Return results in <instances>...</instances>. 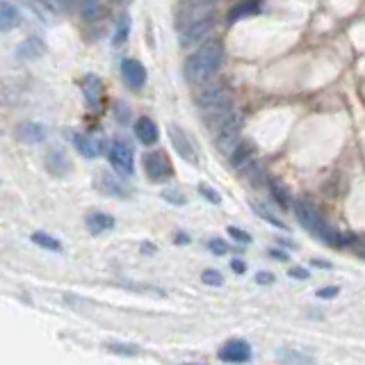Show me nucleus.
I'll use <instances>...</instances> for the list:
<instances>
[{"label":"nucleus","instance_id":"f257e3e1","mask_svg":"<svg viewBox=\"0 0 365 365\" xmlns=\"http://www.w3.org/2000/svg\"><path fill=\"white\" fill-rule=\"evenodd\" d=\"M224 62V48L220 41H205L199 46L182 66V73L190 80V83H205L208 78H212Z\"/></svg>","mask_w":365,"mask_h":365},{"label":"nucleus","instance_id":"f03ea898","mask_svg":"<svg viewBox=\"0 0 365 365\" xmlns=\"http://www.w3.org/2000/svg\"><path fill=\"white\" fill-rule=\"evenodd\" d=\"M294 215H297V220L302 222V226L306 228L308 233H313L315 237H319L329 247H347L351 240H354V235L334 231V228H331L324 222V217L319 215V210L308 199L294 201Z\"/></svg>","mask_w":365,"mask_h":365},{"label":"nucleus","instance_id":"7ed1b4c3","mask_svg":"<svg viewBox=\"0 0 365 365\" xmlns=\"http://www.w3.org/2000/svg\"><path fill=\"white\" fill-rule=\"evenodd\" d=\"M108 160L114 167V171L121 176H133L135 174V153L133 146L123 140V137H114L108 146Z\"/></svg>","mask_w":365,"mask_h":365},{"label":"nucleus","instance_id":"20e7f679","mask_svg":"<svg viewBox=\"0 0 365 365\" xmlns=\"http://www.w3.org/2000/svg\"><path fill=\"white\" fill-rule=\"evenodd\" d=\"M233 112H235L233 98L228 94H224L222 98H217L215 103H210V106H203V123L215 133L222 123H226L228 119L233 117Z\"/></svg>","mask_w":365,"mask_h":365},{"label":"nucleus","instance_id":"39448f33","mask_svg":"<svg viewBox=\"0 0 365 365\" xmlns=\"http://www.w3.org/2000/svg\"><path fill=\"white\" fill-rule=\"evenodd\" d=\"M240 128H242V114L233 112V117L228 119L226 123H222L220 128L212 133L215 144H217V148H220L224 155L231 153L233 148H235V144L240 142Z\"/></svg>","mask_w":365,"mask_h":365},{"label":"nucleus","instance_id":"423d86ee","mask_svg":"<svg viewBox=\"0 0 365 365\" xmlns=\"http://www.w3.org/2000/svg\"><path fill=\"white\" fill-rule=\"evenodd\" d=\"M212 26H215V14H212V11H208V14H203L197 21H192L187 28L180 30V43L187 48V46H194V43L203 41L210 34Z\"/></svg>","mask_w":365,"mask_h":365},{"label":"nucleus","instance_id":"0eeeda50","mask_svg":"<svg viewBox=\"0 0 365 365\" xmlns=\"http://www.w3.org/2000/svg\"><path fill=\"white\" fill-rule=\"evenodd\" d=\"M167 133H169L171 144H174V148H176V153H178L182 160H185V163H190V165H199L197 148H194V144H192L190 137L185 135V130H182L180 125L171 123L169 128H167Z\"/></svg>","mask_w":365,"mask_h":365},{"label":"nucleus","instance_id":"6e6552de","mask_svg":"<svg viewBox=\"0 0 365 365\" xmlns=\"http://www.w3.org/2000/svg\"><path fill=\"white\" fill-rule=\"evenodd\" d=\"M144 171L151 180L163 182L171 176V163L163 151H151L144 155Z\"/></svg>","mask_w":365,"mask_h":365},{"label":"nucleus","instance_id":"1a4fd4ad","mask_svg":"<svg viewBox=\"0 0 365 365\" xmlns=\"http://www.w3.org/2000/svg\"><path fill=\"white\" fill-rule=\"evenodd\" d=\"M96 190L108 194V197H117V199H130V187L119 176H112L108 171H101L96 174Z\"/></svg>","mask_w":365,"mask_h":365},{"label":"nucleus","instance_id":"9d476101","mask_svg":"<svg viewBox=\"0 0 365 365\" xmlns=\"http://www.w3.org/2000/svg\"><path fill=\"white\" fill-rule=\"evenodd\" d=\"M224 363H247L251 359V345L242 338H233L222 345L220 354H217Z\"/></svg>","mask_w":365,"mask_h":365},{"label":"nucleus","instance_id":"9b49d317","mask_svg":"<svg viewBox=\"0 0 365 365\" xmlns=\"http://www.w3.org/2000/svg\"><path fill=\"white\" fill-rule=\"evenodd\" d=\"M121 76L130 89H142L146 85V66L140 60H135V57L121 60Z\"/></svg>","mask_w":365,"mask_h":365},{"label":"nucleus","instance_id":"f8f14e48","mask_svg":"<svg viewBox=\"0 0 365 365\" xmlns=\"http://www.w3.org/2000/svg\"><path fill=\"white\" fill-rule=\"evenodd\" d=\"M83 94H85V101L91 110H101L103 108V96H106V85H103V80L94 73H87L83 78Z\"/></svg>","mask_w":365,"mask_h":365},{"label":"nucleus","instance_id":"ddd939ff","mask_svg":"<svg viewBox=\"0 0 365 365\" xmlns=\"http://www.w3.org/2000/svg\"><path fill=\"white\" fill-rule=\"evenodd\" d=\"M16 140L23 144H41L46 137H48V128L39 121H21L16 125Z\"/></svg>","mask_w":365,"mask_h":365},{"label":"nucleus","instance_id":"4468645a","mask_svg":"<svg viewBox=\"0 0 365 365\" xmlns=\"http://www.w3.org/2000/svg\"><path fill=\"white\" fill-rule=\"evenodd\" d=\"M73 146L78 148L80 155L85 158H98L106 153V140L98 135H73Z\"/></svg>","mask_w":365,"mask_h":365},{"label":"nucleus","instance_id":"2eb2a0df","mask_svg":"<svg viewBox=\"0 0 365 365\" xmlns=\"http://www.w3.org/2000/svg\"><path fill=\"white\" fill-rule=\"evenodd\" d=\"M135 137L144 146H153L158 142V137H160L155 121L151 117H140V119H137L135 121Z\"/></svg>","mask_w":365,"mask_h":365},{"label":"nucleus","instance_id":"dca6fc26","mask_svg":"<svg viewBox=\"0 0 365 365\" xmlns=\"http://www.w3.org/2000/svg\"><path fill=\"white\" fill-rule=\"evenodd\" d=\"M21 11L16 5L7 3V0H0V32H11L21 26Z\"/></svg>","mask_w":365,"mask_h":365},{"label":"nucleus","instance_id":"f3484780","mask_svg":"<svg viewBox=\"0 0 365 365\" xmlns=\"http://www.w3.org/2000/svg\"><path fill=\"white\" fill-rule=\"evenodd\" d=\"M46 55V41L41 37H28L16 48V57L21 60H39Z\"/></svg>","mask_w":365,"mask_h":365},{"label":"nucleus","instance_id":"a211bd4d","mask_svg":"<svg viewBox=\"0 0 365 365\" xmlns=\"http://www.w3.org/2000/svg\"><path fill=\"white\" fill-rule=\"evenodd\" d=\"M85 224H87V231L91 235H101V233L112 231V228H114V217L108 215V212H89Z\"/></svg>","mask_w":365,"mask_h":365},{"label":"nucleus","instance_id":"6ab92c4d","mask_svg":"<svg viewBox=\"0 0 365 365\" xmlns=\"http://www.w3.org/2000/svg\"><path fill=\"white\" fill-rule=\"evenodd\" d=\"M46 165H48V171H53L55 176H64L68 167H71L68 158L64 155V151H60V148H55V151L46 155Z\"/></svg>","mask_w":365,"mask_h":365},{"label":"nucleus","instance_id":"aec40b11","mask_svg":"<svg viewBox=\"0 0 365 365\" xmlns=\"http://www.w3.org/2000/svg\"><path fill=\"white\" fill-rule=\"evenodd\" d=\"M251 210H254V212L260 217V220H265V222H267V224H272V226L283 228V231H285V228H288V224H285L279 215H274V212H272V210L267 208V205L262 203V201H251Z\"/></svg>","mask_w":365,"mask_h":365},{"label":"nucleus","instance_id":"412c9836","mask_svg":"<svg viewBox=\"0 0 365 365\" xmlns=\"http://www.w3.org/2000/svg\"><path fill=\"white\" fill-rule=\"evenodd\" d=\"M258 9H260V0H242V3L228 11V23H235L249 14H256Z\"/></svg>","mask_w":365,"mask_h":365},{"label":"nucleus","instance_id":"4be33fe9","mask_svg":"<svg viewBox=\"0 0 365 365\" xmlns=\"http://www.w3.org/2000/svg\"><path fill=\"white\" fill-rule=\"evenodd\" d=\"M251 155H254V146H251L249 142H237L233 151L228 153V158H231V165L235 169H240L245 163H249Z\"/></svg>","mask_w":365,"mask_h":365},{"label":"nucleus","instance_id":"5701e85b","mask_svg":"<svg viewBox=\"0 0 365 365\" xmlns=\"http://www.w3.org/2000/svg\"><path fill=\"white\" fill-rule=\"evenodd\" d=\"M128 37H130V16L121 14L119 23H117V30H114V37H112V46L114 48H121V46L128 41Z\"/></svg>","mask_w":365,"mask_h":365},{"label":"nucleus","instance_id":"b1692460","mask_svg":"<svg viewBox=\"0 0 365 365\" xmlns=\"http://www.w3.org/2000/svg\"><path fill=\"white\" fill-rule=\"evenodd\" d=\"M242 174L254 182V185L258 187V182H267V176H265V169H262L258 163H254V160H249V163H245L242 167Z\"/></svg>","mask_w":365,"mask_h":365},{"label":"nucleus","instance_id":"393cba45","mask_svg":"<svg viewBox=\"0 0 365 365\" xmlns=\"http://www.w3.org/2000/svg\"><path fill=\"white\" fill-rule=\"evenodd\" d=\"M32 240V245H37L41 249H48V251H62V245H60V240H55L53 235L48 233H43V231H34L30 235Z\"/></svg>","mask_w":365,"mask_h":365},{"label":"nucleus","instance_id":"a878e982","mask_svg":"<svg viewBox=\"0 0 365 365\" xmlns=\"http://www.w3.org/2000/svg\"><path fill=\"white\" fill-rule=\"evenodd\" d=\"M267 185H269V192H272L274 201H277V203L281 205V208H290L292 199H290L288 190H285L283 185H279V182H274V180H267Z\"/></svg>","mask_w":365,"mask_h":365},{"label":"nucleus","instance_id":"bb28decb","mask_svg":"<svg viewBox=\"0 0 365 365\" xmlns=\"http://www.w3.org/2000/svg\"><path fill=\"white\" fill-rule=\"evenodd\" d=\"M226 94L224 89H220V87H205L203 91H199L197 94V103L203 108V106H210V103H215L217 98H222Z\"/></svg>","mask_w":365,"mask_h":365},{"label":"nucleus","instance_id":"cd10ccee","mask_svg":"<svg viewBox=\"0 0 365 365\" xmlns=\"http://www.w3.org/2000/svg\"><path fill=\"white\" fill-rule=\"evenodd\" d=\"M80 7H83V16L87 21H94L101 16V11H103V5H101V0H78Z\"/></svg>","mask_w":365,"mask_h":365},{"label":"nucleus","instance_id":"c85d7f7f","mask_svg":"<svg viewBox=\"0 0 365 365\" xmlns=\"http://www.w3.org/2000/svg\"><path fill=\"white\" fill-rule=\"evenodd\" d=\"M279 361L281 363H313V356H304L299 351H292V349H281L279 351Z\"/></svg>","mask_w":365,"mask_h":365},{"label":"nucleus","instance_id":"c756f323","mask_svg":"<svg viewBox=\"0 0 365 365\" xmlns=\"http://www.w3.org/2000/svg\"><path fill=\"white\" fill-rule=\"evenodd\" d=\"M108 349L114 354H123V356H137V354H140V347L128 345V342H110Z\"/></svg>","mask_w":365,"mask_h":365},{"label":"nucleus","instance_id":"7c9ffc66","mask_svg":"<svg viewBox=\"0 0 365 365\" xmlns=\"http://www.w3.org/2000/svg\"><path fill=\"white\" fill-rule=\"evenodd\" d=\"M114 119H117L119 123H123V125L130 121V106H128V103H123V101L114 103Z\"/></svg>","mask_w":365,"mask_h":365},{"label":"nucleus","instance_id":"2f4dec72","mask_svg":"<svg viewBox=\"0 0 365 365\" xmlns=\"http://www.w3.org/2000/svg\"><path fill=\"white\" fill-rule=\"evenodd\" d=\"M201 281H203L205 285H215V288H220V285H224L222 272H217V269H203V272H201Z\"/></svg>","mask_w":365,"mask_h":365},{"label":"nucleus","instance_id":"473e14b6","mask_svg":"<svg viewBox=\"0 0 365 365\" xmlns=\"http://www.w3.org/2000/svg\"><path fill=\"white\" fill-rule=\"evenodd\" d=\"M163 199L169 201L171 205H185L187 203V197L182 192H178V190H165L163 192Z\"/></svg>","mask_w":365,"mask_h":365},{"label":"nucleus","instance_id":"72a5a7b5","mask_svg":"<svg viewBox=\"0 0 365 365\" xmlns=\"http://www.w3.org/2000/svg\"><path fill=\"white\" fill-rule=\"evenodd\" d=\"M228 235H231L233 240H237V242H242V245H249L251 242V235L247 231H242V228L228 226Z\"/></svg>","mask_w":365,"mask_h":365},{"label":"nucleus","instance_id":"f704fd0d","mask_svg":"<svg viewBox=\"0 0 365 365\" xmlns=\"http://www.w3.org/2000/svg\"><path fill=\"white\" fill-rule=\"evenodd\" d=\"M208 249L212 251V254H217V256H224V254H228V245L224 242V240H220V237L210 240V242H208Z\"/></svg>","mask_w":365,"mask_h":365},{"label":"nucleus","instance_id":"c9c22d12","mask_svg":"<svg viewBox=\"0 0 365 365\" xmlns=\"http://www.w3.org/2000/svg\"><path fill=\"white\" fill-rule=\"evenodd\" d=\"M349 247H351V251L356 254L361 260H365V237H356L354 235V240L349 242Z\"/></svg>","mask_w":365,"mask_h":365},{"label":"nucleus","instance_id":"e433bc0d","mask_svg":"<svg viewBox=\"0 0 365 365\" xmlns=\"http://www.w3.org/2000/svg\"><path fill=\"white\" fill-rule=\"evenodd\" d=\"M199 192H201V194H203V197H205V199H208L210 203H215V205H220V203H222V197H220V192H215V190H210L208 185H201V187H199Z\"/></svg>","mask_w":365,"mask_h":365},{"label":"nucleus","instance_id":"4c0bfd02","mask_svg":"<svg viewBox=\"0 0 365 365\" xmlns=\"http://www.w3.org/2000/svg\"><path fill=\"white\" fill-rule=\"evenodd\" d=\"M340 292V288H336V285H331V288H322L317 290V297H322V299H334V297Z\"/></svg>","mask_w":365,"mask_h":365},{"label":"nucleus","instance_id":"58836bf2","mask_svg":"<svg viewBox=\"0 0 365 365\" xmlns=\"http://www.w3.org/2000/svg\"><path fill=\"white\" fill-rule=\"evenodd\" d=\"M290 277L297 279V281H306L308 277H311V274H308V269H304V267H292L290 269Z\"/></svg>","mask_w":365,"mask_h":365},{"label":"nucleus","instance_id":"ea45409f","mask_svg":"<svg viewBox=\"0 0 365 365\" xmlns=\"http://www.w3.org/2000/svg\"><path fill=\"white\" fill-rule=\"evenodd\" d=\"M256 283H260V285L274 283V274H272V272H258V274H256Z\"/></svg>","mask_w":365,"mask_h":365},{"label":"nucleus","instance_id":"a19ab883","mask_svg":"<svg viewBox=\"0 0 365 365\" xmlns=\"http://www.w3.org/2000/svg\"><path fill=\"white\" fill-rule=\"evenodd\" d=\"M76 5H78V0H60V7H62L64 11H73Z\"/></svg>","mask_w":365,"mask_h":365},{"label":"nucleus","instance_id":"79ce46f5","mask_svg":"<svg viewBox=\"0 0 365 365\" xmlns=\"http://www.w3.org/2000/svg\"><path fill=\"white\" fill-rule=\"evenodd\" d=\"M231 269H233V272H237V274H245L247 265H245L242 260H231Z\"/></svg>","mask_w":365,"mask_h":365},{"label":"nucleus","instance_id":"37998d69","mask_svg":"<svg viewBox=\"0 0 365 365\" xmlns=\"http://www.w3.org/2000/svg\"><path fill=\"white\" fill-rule=\"evenodd\" d=\"M269 256H274L277 260H288V256H285L283 251H279V249H269Z\"/></svg>","mask_w":365,"mask_h":365},{"label":"nucleus","instance_id":"c03bdc74","mask_svg":"<svg viewBox=\"0 0 365 365\" xmlns=\"http://www.w3.org/2000/svg\"><path fill=\"white\" fill-rule=\"evenodd\" d=\"M187 242H190V237L185 233H178L176 235V245H187Z\"/></svg>","mask_w":365,"mask_h":365},{"label":"nucleus","instance_id":"a18cd8bd","mask_svg":"<svg viewBox=\"0 0 365 365\" xmlns=\"http://www.w3.org/2000/svg\"><path fill=\"white\" fill-rule=\"evenodd\" d=\"M114 3H119V5H125V3H128V0H114Z\"/></svg>","mask_w":365,"mask_h":365}]
</instances>
